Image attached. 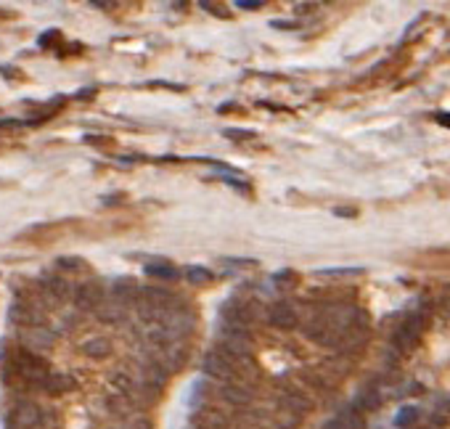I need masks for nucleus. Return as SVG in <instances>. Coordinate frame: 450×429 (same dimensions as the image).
Here are the masks:
<instances>
[{
    "label": "nucleus",
    "mask_w": 450,
    "mask_h": 429,
    "mask_svg": "<svg viewBox=\"0 0 450 429\" xmlns=\"http://www.w3.org/2000/svg\"><path fill=\"white\" fill-rule=\"evenodd\" d=\"M157 324H162V326L167 329L172 339H183V336H188L191 331H194V326H197V316H194V310L188 308L183 299H178L175 305H169V308L162 313V318L157 321Z\"/></svg>",
    "instance_id": "f257e3e1"
},
{
    "label": "nucleus",
    "mask_w": 450,
    "mask_h": 429,
    "mask_svg": "<svg viewBox=\"0 0 450 429\" xmlns=\"http://www.w3.org/2000/svg\"><path fill=\"white\" fill-rule=\"evenodd\" d=\"M149 358L169 376V373L180 371V368L186 366L188 347L183 345L180 339H178V342H167V345H151V355H149Z\"/></svg>",
    "instance_id": "f03ea898"
},
{
    "label": "nucleus",
    "mask_w": 450,
    "mask_h": 429,
    "mask_svg": "<svg viewBox=\"0 0 450 429\" xmlns=\"http://www.w3.org/2000/svg\"><path fill=\"white\" fill-rule=\"evenodd\" d=\"M202 371H204L209 379H217L220 384L236 379L234 358H231L228 353H223L220 347H215V350L204 353V358H202Z\"/></svg>",
    "instance_id": "7ed1b4c3"
},
{
    "label": "nucleus",
    "mask_w": 450,
    "mask_h": 429,
    "mask_svg": "<svg viewBox=\"0 0 450 429\" xmlns=\"http://www.w3.org/2000/svg\"><path fill=\"white\" fill-rule=\"evenodd\" d=\"M422 331H424V318L419 316V313H411V316L397 326V331H394V339H392L394 347H397L400 353L416 350L419 342H422Z\"/></svg>",
    "instance_id": "20e7f679"
},
{
    "label": "nucleus",
    "mask_w": 450,
    "mask_h": 429,
    "mask_svg": "<svg viewBox=\"0 0 450 429\" xmlns=\"http://www.w3.org/2000/svg\"><path fill=\"white\" fill-rule=\"evenodd\" d=\"M268 324L281 329V331H291V329L300 326V313L289 299H278L268 308Z\"/></svg>",
    "instance_id": "39448f33"
},
{
    "label": "nucleus",
    "mask_w": 450,
    "mask_h": 429,
    "mask_svg": "<svg viewBox=\"0 0 450 429\" xmlns=\"http://www.w3.org/2000/svg\"><path fill=\"white\" fill-rule=\"evenodd\" d=\"M220 395H223L225 403H231V405H239V408H246V405H252L257 390H254V384H249V382H241V379H231V382L220 384Z\"/></svg>",
    "instance_id": "423d86ee"
},
{
    "label": "nucleus",
    "mask_w": 450,
    "mask_h": 429,
    "mask_svg": "<svg viewBox=\"0 0 450 429\" xmlns=\"http://www.w3.org/2000/svg\"><path fill=\"white\" fill-rule=\"evenodd\" d=\"M40 421V408L35 403L21 400L16 403L6 416V429H32Z\"/></svg>",
    "instance_id": "0eeeda50"
},
{
    "label": "nucleus",
    "mask_w": 450,
    "mask_h": 429,
    "mask_svg": "<svg viewBox=\"0 0 450 429\" xmlns=\"http://www.w3.org/2000/svg\"><path fill=\"white\" fill-rule=\"evenodd\" d=\"M72 299H75V305L85 313H93L98 305L103 302V289L98 281H85L80 286L72 289Z\"/></svg>",
    "instance_id": "6e6552de"
},
{
    "label": "nucleus",
    "mask_w": 450,
    "mask_h": 429,
    "mask_svg": "<svg viewBox=\"0 0 450 429\" xmlns=\"http://www.w3.org/2000/svg\"><path fill=\"white\" fill-rule=\"evenodd\" d=\"M191 427L202 429H228V419L217 405H199L191 413Z\"/></svg>",
    "instance_id": "1a4fd4ad"
},
{
    "label": "nucleus",
    "mask_w": 450,
    "mask_h": 429,
    "mask_svg": "<svg viewBox=\"0 0 450 429\" xmlns=\"http://www.w3.org/2000/svg\"><path fill=\"white\" fill-rule=\"evenodd\" d=\"M236 429H278L276 419L268 416L265 410H257L252 405H246L236 413Z\"/></svg>",
    "instance_id": "9d476101"
},
{
    "label": "nucleus",
    "mask_w": 450,
    "mask_h": 429,
    "mask_svg": "<svg viewBox=\"0 0 450 429\" xmlns=\"http://www.w3.org/2000/svg\"><path fill=\"white\" fill-rule=\"evenodd\" d=\"M40 294H43L51 305H58V302H64V299H72V284L58 279V276H46V279L40 281Z\"/></svg>",
    "instance_id": "9b49d317"
},
{
    "label": "nucleus",
    "mask_w": 450,
    "mask_h": 429,
    "mask_svg": "<svg viewBox=\"0 0 450 429\" xmlns=\"http://www.w3.org/2000/svg\"><path fill=\"white\" fill-rule=\"evenodd\" d=\"M95 318L101 321V324H114V326H122L125 321H127V305L125 302H120V299H103L101 305L93 310Z\"/></svg>",
    "instance_id": "f8f14e48"
},
{
    "label": "nucleus",
    "mask_w": 450,
    "mask_h": 429,
    "mask_svg": "<svg viewBox=\"0 0 450 429\" xmlns=\"http://www.w3.org/2000/svg\"><path fill=\"white\" fill-rule=\"evenodd\" d=\"M323 429H366V419H363V410L350 405V408L339 410L337 416L323 424Z\"/></svg>",
    "instance_id": "ddd939ff"
},
{
    "label": "nucleus",
    "mask_w": 450,
    "mask_h": 429,
    "mask_svg": "<svg viewBox=\"0 0 450 429\" xmlns=\"http://www.w3.org/2000/svg\"><path fill=\"white\" fill-rule=\"evenodd\" d=\"M220 395V387L212 384L209 379H197L188 390V405L191 408H199V405H209V400H215Z\"/></svg>",
    "instance_id": "4468645a"
},
{
    "label": "nucleus",
    "mask_w": 450,
    "mask_h": 429,
    "mask_svg": "<svg viewBox=\"0 0 450 429\" xmlns=\"http://www.w3.org/2000/svg\"><path fill=\"white\" fill-rule=\"evenodd\" d=\"M11 321L14 324H21V326H35V324H43V308H38L35 302H14L11 305Z\"/></svg>",
    "instance_id": "2eb2a0df"
},
{
    "label": "nucleus",
    "mask_w": 450,
    "mask_h": 429,
    "mask_svg": "<svg viewBox=\"0 0 450 429\" xmlns=\"http://www.w3.org/2000/svg\"><path fill=\"white\" fill-rule=\"evenodd\" d=\"M24 345H27V350H51L56 345V334L43 324H35V326H27V331H24Z\"/></svg>",
    "instance_id": "dca6fc26"
},
{
    "label": "nucleus",
    "mask_w": 450,
    "mask_h": 429,
    "mask_svg": "<svg viewBox=\"0 0 450 429\" xmlns=\"http://www.w3.org/2000/svg\"><path fill=\"white\" fill-rule=\"evenodd\" d=\"M138 284H135V279H117L112 284V297L120 299V302H125L127 308L132 305V299L138 297Z\"/></svg>",
    "instance_id": "f3484780"
},
{
    "label": "nucleus",
    "mask_w": 450,
    "mask_h": 429,
    "mask_svg": "<svg viewBox=\"0 0 450 429\" xmlns=\"http://www.w3.org/2000/svg\"><path fill=\"white\" fill-rule=\"evenodd\" d=\"M183 279L188 281V284H194V286H209V284H215L217 281V273H212L209 268H204V265H188V268H183Z\"/></svg>",
    "instance_id": "a211bd4d"
},
{
    "label": "nucleus",
    "mask_w": 450,
    "mask_h": 429,
    "mask_svg": "<svg viewBox=\"0 0 450 429\" xmlns=\"http://www.w3.org/2000/svg\"><path fill=\"white\" fill-rule=\"evenodd\" d=\"M146 276H151V279H157V281L183 279V273H180L175 265H169V262H164V260H157V262H151V265H146Z\"/></svg>",
    "instance_id": "6ab92c4d"
},
{
    "label": "nucleus",
    "mask_w": 450,
    "mask_h": 429,
    "mask_svg": "<svg viewBox=\"0 0 450 429\" xmlns=\"http://www.w3.org/2000/svg\"><path fill=\"white\" fill-rule=\"evenodd\" d=\"M83 353L88 355V358H95V361L109 358V355H112V342H109L106 336H93V339H88L83 345Z\"/></svg>",
    "instance_id": "aec40b11"
},
{
    "label": "nucleus",
    "mask_w": 450,
    "mask_h": 429,
    "mask_svg": "<svg viewBox=\"0 0 450 429\" xmlns=\"http://www.w3.org/2000/svg\"><path fill=\"white\" fill-rule=\"evenodd\" d=\"M40 387L46 392H51V395H61V392L75 387V379H72V376H61V373H48L46 382L40 384Z\"/></svg>",
    "instance_id": "412c9836"
},
{
    "label": "nucleus",
    "mask_w": 450,
    "mask_h": 429,
    "mask_svg": "<svg viewBox=\"0 0 450 429\" xmlns=\"http://www.w3.org/2000/svg\"><path fill=\"white\" fill-rule=\"evenodd\" d=\"M416 419H419V408L416 405H403V408L394 413V427L408 429Z\"/></svg>",
    "instance_id": "4be33fe9"
},
{
    "label": "nucleus",
    "mask_w": 450,
    "mask_h": 429,
    "mask_svg": "<svg viewBox=\"0 0 450 429\" xmlns=\"http://www.w3.org/2000/svg\"><path fill=\"white\" fill-rule=\"evenodd\" d=\"M56 265L61 271H69V273H88V262L83 257H58Z\"/></svg>",
    "instance_id": "5701e85b"
},
{
    "label": "nucleus",
    "mask_w": 450,
    "mask_h": 429,
    "mask_svg": "<svg viewBox=\"0 0 450 429\" xmlns=\"http://www.w3.org/2000/svg\"><path fill=\"white\" fill-rule=\"evenodd\" d=\"M217 177H220L223 183H228V186H234L236 191H244V194H252V183H249V180H244V177L234 175V172H217Z\"/></svg>",
    "instance_id": "b1692460"
},
{
    "label": "nucleus",
    "mask_w": 450,
    "mask_h": 429,
    "mask_svg": "<svg viewBox=\"0 0 450 429\" xmlns=\"http://www.w3.org/2000/svg\"><path fill=\"white\" fill-rule=\"evenodd\" d=\"M379 395H376L374 390H368V392H360L355 398V408H360V410H374V408H379Z\"/></svg>",
    "instance_id": "393cba45"
},
{
    "label": "nucleus",
    "mask_w": 450,
    "mask_h": 429,
    "mask_svg": "<svg viewBox=\"0 0 450 429\" xmlns=\"http://www.w3.org/2000/svg\"><path fill=\"white\" fill-rule=\"evenodd\" d=\"M273 281H276V286H278V289L289 291V289H294V286H297V273H294V271H278Z\"/></svg>",
    "instance_id": "a878e982"
},
{
    "label": "nucleus",
    "mask_w": 450,
    "mask_h": 429,
    "mask_svg": "<svg viewBox=\"0 0 450 429\" xmlns=\"http://www.w3.org/2000/svg\"><path fill=\"white\" fill-rule=\"evenodd\" d=\"M223 265H228V268H241V271H249V268H257V260H249V257H223Z\"/></svg>",
    "instance_id": "bb28decb"
},
{
    "label": "nucleus",
    "mask_w": 450,
    "mask_h": 429,
    "mask_svg": "<svg viewBox=\"0 0 450 429\" xmlns=\"http://www.w3.org/2000/svg\"><path fill=\"white\" fill-rule=\"evenodd\" d=\"M58 43H61V32L58 29H51V32L40 35V48H56Z\"/></svg>",
    "instance_id": "cd10ccee"
},
{
    "label": "nucleus",
    "mask_w": 450,
    "mask_h": 429,
    "mask_svg": "<svg viewBox=\"0 0 450 429\" xmlns=\"http://www.w3.org/2000/svg\"><path fill=\"white\" fill-rule=\"evenodd\" d=\"M223 135L225 138H231V140H254L257 138L252 130H236V128H225Z\"/></svg>",
    "instance_id": "c85d7f7f"
},
{
    "label": "nucleus",
    "mask_w": 450,
    "mask_h": 429,
    "mask_svg": "<svg viewBox=\"0 0 450 429\" xmlns=\"http://www.w3.org/2000/svg\"><path fill=\"white\" fill-rule=\"evenodd\" d=\"M320 276H355V273H363L360 268H323L318 271Z\"/></svg>",
    "instance_id": "c756f323"
},
{
    "label": "nucleus",
    "mask_w": 450,
    "mask_h": 429,
    "mask_svg": "<svg viewBox=\"0 0 450 429\" xmlns=\"http://www.w3.org/2000/svg\"><path fill=\"white\" fill-rule=\"evenodd\" d=\"M85 143H95V146H114L109 135H85Z\"/></svg>",
    "instance_id": "7c9ffc66"
},
{
    "label": "nucleus",
    "mask_w": 450,
    "mask_h": 429,
    "mask_svg": "<svg viewBox=\"0 0 450 429\" xmlns=\"http://www.w3.org/2000/svg\"><path fill=\"white\" fill-rule=\"evenodd\" d=\"M263 3L265 0H236V6L241 11H257V9H263Z\"/></svg>",
    "instance_id": "2f4dec72"
},
{
    "label": "nucleus",
    "mask_w": 450,
    "mask_h": 429,
    "mask_svg": "<svg viewBox=\"0 0 450 429\" xmlns=\"http://www.w3.org/2000/svg\"><path fill=\"white\" fill-rule=\"evenodd\" d=\"M202 9L212 11V14H217V16H223V19H228V11H225L223 6H212L209 0H202Z\"/></svg>",
    "instance_id": "473e14b6"
},
{
    "label": "nucleus",
    "mask_w": 450,
    "mask_h": 429,
    "mask_svg": "<svg viewBox=\"0 0 450 429\" xmlns=\"http://www.w3.org/2000/svg\"><path fill=\"white\" fill-rule=\"evenodd\" d=\"M75 98H77V101H93V98H95V88H83V91H77Z\"/></svg>",
    "instance_id": "72a5a7b5"
},
{
    "label": "nucleus",
    "mask_w": 450,
    "mask_h": 429,
    "mask_svg": "<svg viewBox=\"0 0 450 429\" xmlns=\"http://www.w3.org/2000/svg\"><path fill=\"white\" fill-rule=\"evenodd\" d=\"M127 429H154V427H151L149 419H135V421H130V427Z\"/></svg>",
    "instance_id": "f704fd0d"
},
{
    "label": "nucleus",
    "mask_w": 450,
    "mask_h": 429,
    "mask_svg": "<svg viewBox=\"0 0 450 429\" xmlns=\"http://www.w3.org/2000/svg\"><path fill=\"white\" fill-rule=\"evenodd\" d=\"M273 27L276 29H294L297 24H291V21H273Z\"/></svg>",
    "instance_id": "c9c22d12"
},
{
    "label": "nucleus",
    "mask_w": 450,
    "mask_h": 429,
    "mask_svg": "<svg viewBox=\"0 0 450 429\" xmlns=\"http://www.w3.org/2000/svg\"><path fill=\"white\" fill-rule=\"evenodd\" d=\"M217 112H220V114H231V112H239V106L228 103V106H217Z\"/></svg>",
    "instance_id": "e433bc0d"
},
{
    "label": "nucleus",
    "mask_w": 450,
    "mask_h": 429,
    "mask_svg": "<svg viewBox=\"0 0 450 429\" xmlns=\"http://www.w3.org/2000/svg\"><path fill=\"white\" fill-rule=\"evenodd\" d=\"M0 72L6 77H19V69H9V66H0Z\"/></svg>",
    "instance_id": "4c0bfd02"
},
{
    "label": "nucleus",
    "mask_w": 450,
    "mask_h": 429,
    "mask_svg": "<svg viewBox=\"0 0 450 429\" xmlns=\"http://www.w3.org/2000/svg\"><path fill=\"white\" fill-rule=\"evenodd\" d=\"M437 122H442L445 128H450V114H437Z\"/></svg>",
    "instance_id": "58836bf2"
},
{
    "label": "nucleus",
    "mask_w": 450,
    "mask_h": 429,
    "mask_svg": "<svg viewBox=\"0 0 450 429\" xmlns=\"http://www.w3.org/2000/svg\"><path fill=\"white\" fill-rule=\"evenodd\" d=\"M9 16H14L11 11H6V9H0V19H9Z\"/></svg>",
    "instance_id": "ea45409f"
},
{
    "label": "nucleus",
    "mask_w": 450,
    "mask_h": 429,
    "mask_svg": "<svg viewBox=\"0 0 450 429\" xmlns=\"http://www.w3.org/2000/svg\"><path fill=\"white\" fill-rule=\"evenodd\" d=\"M175 9H186V0H175Z\"/></svg>",
    "instance_id": "a19ab883"
},
{
    "label": "nucleus",
    "mask_w": 450,
    "mask_h": 429,
    "mask_svg": "<svg viewBox=\"0 0 450 429\" xmlns=\"http://www.w3.org/2000/svg\"><path fill=\"white\" fill-rule=\"evenodd\" d=\"M191 429H202V427H191Z\"/></svg>",
    "instance_id": "79ce46f5"
}]
</instances>
